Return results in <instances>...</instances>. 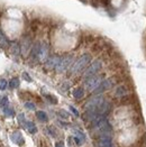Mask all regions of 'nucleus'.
<instances>
[{"label": "nucleus", "mask_w": 146, "mask_h": 147, "mask_svg": "<svg viewBox=\"0 0 146 147\" xmlns=\"http://www.w3.org/2000/svg\"><path fill=\"white\" fill-rule=\"evenodd\" d=\"M90 61H91V55L90 54H83V55H81L76 60V62L73 64L72 69H71V73L72 74L80 73L81 71L84 70V67L90 63Z\"/></svg>", "instance_id": "f257e3e1"}, {"label": "nucleus", "mask_w": 146, "mask_h": 147, "mask_svg": "<svg viewBox=\"0 0 146 147\" xmlns=\"http://www.w3.org/2000/svg\"><path fill=\"white\" fill-rule=\"evenodd\" d=\"M102 82V78L99 76V75H93V76H90L85 80L84 86L85 88L89 90V91H95L98 86H100V83Z\"/></svg>", "instance_id": "f03ea898"}, {"label": "nucleus", "mask_w": 146, "mask_h": 147, "mask_svg": "<svg viewBox=\"0 0 146 147\" xmlns=\"http://www.w3.org/2000/svg\"><path fill=\"white\" fill-rule=\"evenodd\" d=\"M101 66H102V62L100 61V60L95 61L93 63H91V65L85 70V72L83 73V76H84L85 79H88V78H90V76L96 75V74L100 71Z\"/></svg>", "instance_id": "7ed1b4c3"}, {"label": "nucleus", "mask_w": 146, "mask_h": 147, "mask_svg": "<svg viewBox=\"0 0 146 147\" xmlns=\"http://www.w3.org/2000/svg\"><path fill=\"white\" fill-rule=\"evenodd\" d=\"M72 61H73L72 55H66V56L62 57L61 60H60V62H59V64H57V66L55 67L56 72H57V73H62V72H64L65 70H68L69 66L71 65Z\"/></svg>", "instance_id": "20e7f679"}, {"label": "nucleus", "mask_w": 146, "mask_h": 147, "mask_svg": "<svg viewBox=\"0 0 146 147\" xmlns=\"http://www.w3.org/2000/svg\"><path fill=\"white\" fill-rule=\"evenodd\" d=\"M105 99L102 98L101 96H97V97H93L91 98L87 103H85L84 108L85 110H96L98 111V108L100 107V105L103 102Z\"/></svg>", "instance_id": "39448f33"}, {"label": "nucleus", "mask_w": 146, "mask_h": 147, "mask_svg": "<svg viewBox=\"0 0 146 147\" xmlns=\"http://www.w3.org/2000/svg\"><path fill=\"white\" fill-rule=\"evenodd\" d=\"M98 147H112V139L109 134H101L97 142Z\"/></svg>", "instance_id": "423d86ee"}, {"label": "nucleus", "mask_w": 146, "mask_h": 147, "mask_svg": "<svg viewBox=\"0 0 146 147\" xmlns=\"http://www.w3.org/2000/svg\"><path fill=\"white\" fill-rule=\"evenodd\" d=\"M114 86V81H112L111 79L105 80V81H102V82L100 83V86H98L97 89L95 90V93H97V94H101L102 92H105V91H107V90L111 89V86Z\"/></svg>", "instance_id": "0eeeda50"}, {"label": "nucleus", "mask_w": 146, "mask_h": 147, "mask_svg": "<svg viewBox=\"0 0 146 147\" xmlns=\"http://www.w3.org/2000/svg\"><path fill=\"white\" fill-rule=\"evenodd\" d=\"M60 60H61V57L57 56V55L51 56V57H49V60L46 61V63H45V67H46V69H49V70H51V69H55V67L57 66Z\"/></svg>", "instance_id": "6e6552de"}, {"label": "nucleus", "mask_w": 146, "mask_h": 147, "mask_svg": "<svg viewBox=\"0 0 146 147\" xmlns=\"http://www.w3.org/2000/svg\"><path fill=\"white\" fill-rule=\"evenodd\" d=\"M30 43H32V40H30V38L29 37H25L24 39L22 40V45H20V52L23 53V54H27L28 53V51L30 49Z\"/></svg>", "instance_id": "1a4fd4ad"}, {"label": "nucleus", "mask_w": 146, "mask_h": 147, "mask_svg": "<svg viewBox=\"0 0 146 147\" xmlns=\"http://www.w3.org/2000/svg\"><path fill=\"white\" fill-rule=\"evenodd\" d=\"M47 53H49V46H47L45 43H42V44H41V49H39V53H38L37 59H38L39 61L45 60L46 56H47Z\"/></svg>", "instance_id": "9d476101"}, {"label": "nucleus", "mask_w": 146, "mask_h": 147, "mask_svg": "<svg viewBox=\"0 0 146 147\" xmlns=\"http://www.w3.org/2000/svg\"><path fill=\"white\" fill-rule=\"evenodd\" d=\"M10 139L14 143H16L17 145H23L24 144V138L20 131H14L10 135Z\"/></svg>", "instance_id": "9b49d317"}, {"label": "nucleus", "mask_w": 146, "mask_h": 147, "mask_svg": "<svg viewBox=\"0 0 146 147\" xmlns=\"http://www.w3.org/2000/svg\"><path fill=\"white\" fill-rule=\"evenodd\" d=\"M0 46H1L2 49H7V47L9 46V40H8V38L6 37V35L2 33L1 29H0Z\"/></svg>", "instance_id": "f8f14e48"}, {"label": "nucleus", "mask_w": 146, "mask_h": 147, "mask_svg": "<svg viewBox=\"0 0 146 147\" xmlns=\"http://www.w3.org/2000/svg\"><path fill=\"white\" fill-rule=\"evenodd\" d=\"M85 139V136L83 133H81V131H79V130H76L75 131V136H74V140L76 142V144L78 145H81L83 142H84Z\"/></svg>", "instance_id": "ddd939ff"}, {"label": "nucleus", "mask_w": 146, "mask_h": 147, "mask_svg": "<svg viewBox=\"0 0 146 147\" xmlns=\"http://www.w3.org/2000/svg\"><path fill=\"white\" fill-rule=\"evenodd\" d=\"M84 96V90L82 88H76L73 90V97L75 99H81Z\"/></svg>", "instance_id": "4468645a"}, {"label": "nucleus", "mask_w": 146, "mask_h": 147, "mask_svg": "<svg viewBox=\"0 0 146 147\" xmlns=\"http://www.w3.org/2000/svg\"><path fill=\"white\" fill-rule=\"evenodd\" d=\"M10 52L12 55H18L20 53V45L18 43H12L10 45Z\"/></svg>", "instance_id": "2eb2a0df"}, {"label": "nucleus", "mask_w": 146, "mask_h": 147, "mask_svg": "<svg viewBox=\"0 0 146 147\" xmlns=\"http://www.w3.org/2000/svg\"><path fill=\"white\" fill-rule=\"evenodd\" d=\"M25 127L27 128V130H28L30 134H35V133L37 131L36 126L34 125V123H32V121H26V123H25Z\"/></svg>", "instance_id": "dca6fc26"}, {"label": "nucleus", "mask_w": 146, "mask_h": 147, "mask_svg": "<svg viewBox=\"0 0 146 147\" xmlns=\"http://www.w3.org/2000/svg\"><path fill=\"white\" fill-rule=\"evenodd\" d=\"M36 116H37V118H38V120H39V121L46 123V121L49 120V117H47L46 112H44V111H37Z\"/></svg>", "instance_id": "f3484780"}, {"label": "nucleus", "mask_w": 146, "mask_h": 147, "mask_svg": "<svg viewBox=\"0 0 146 147\" xmlns=\"http://www.w3.org/2000/svg\"><path fill=\"white\" fill-rule=\"evenodd\" d=\"M2 110H3V113H5L6 116H8V117H14V116H15V110H14L12 108H10L9 106L2 108Z\"/></svg>", "instance_id": "a211bd4d"}, {"label": "nucleus", "mask_w": 146, "mask_h": 147, "mask_svg": "<svg viewBox=\"0 0 146 147\" xmlns=\"http://www.w3.org/2000/svg\"><path fill=\"white\" fill-rule=\"evenodd\" d=\"M126 93H127V90H126L125 86H119L116 90V96H118V97H124Z\"/></svg>", "instance_id": "6ab92c4d"}, {"label": "nucleus", "mask_w": 146, "mask_h": 147, "mask_svg": "<svg viewBox=\"0 0 146 147\" xmlns=\"http://www.w3.org/2000/svg\"><path fill=\"white\" fill-rule=\"evenodd\" d=\"M9 86H10L11 89L18 88V86H19V79H18V78H14V79H11L10 82H9Z\"/></svg>", "instance_id": "aec40b11"}, {"label": "nucleus", "mask_w": 146, "mask_h": 147, "mask_svg": "<svg viewBox=\"0 0 146 147\" xmlns=\"http://www.w3.org/2000/svg\"><path fill=\"white\" fill-rule=\"evenodd\" d=\"M8 106H9L8 97H1L0 98V107L1 108H5V107H8Z\"/></svg>", "instance_id": "412c9836"}, {"label": "nucleus", "mask_w": 146, "mask_h": 147, "mask_svg": "<svg viewBox=\"0 0 146 147\" xmlns=\"http://www.w3.org/2000/svg\"><path fill=\"white\" fill-rule=\"evenodd\" d=\"M7 86H8V82H7V80H5V79H0V90H6L7 89Z\"/></svg>", "instance_id": "4be33fe9"}, {"label": "nucleus", "mask_w": 146, "mask_h": 147, "mask_svg": "<svg viewBox=\"0 0 146 147\" xmlns=\"http://www.w3.org/2000/svg\"><path fill=\"white\" fill-rule=\"evenodd\" d=\"M18 121H19V123L20 125H23V126H25V123H26V119H25V115L24 113H19L18 115Z\"/></svg>", "instance_id": "5701e85b"}, {"label": "nucleus", "mask_w": 146, "mask_h": 147, "mask_svg": "<svg viewBox=\"0 0 146 147\" xmlns=\"http://www.w3.org/2000/svg\"><path fill=\"white\" fill-rule=\"evenodd\" d=\"M25 107H26L27 109H29V110H35V105H34L33 102H29V101L25 102Z\"/></svg>", "instance_id": "b1692460"}, {"label": "nucleus", "mask_w": 146, "mask_h": 147, "mask_svg": "<svg viewBox=\"0 0 146 147\" xmlns=\"http://www.w3.org/2000/svg\"><path fill=\"white\" fill-rule=\"evenodd\" d=\"M59 115H60V117H62L63 119H68L69 118V113L65 110H60L59 111Z\"/></svg>", "instance_id": "393cba45"}, {"label": "nucleus", "mask_w": 146, "mask_h": 147, "mask_svg": "<svg viewBox=\"0 0 146 147\" xmlns=\"http://www.w3.org/2000/svg\"><path fill=\"white\" fill-rule=\"evenodd\" d=\"M46 97L52 103H57V99H55V97H53V96H46Z\"/></svg>", "instance_id": "a878e982"}, {"label": "nucleus", "mask_w": 146, "mask_h": 147, "mask_svg": "<svg viewBox=\"0 0 146 147\" xmlns=\"http://www.w3.org/2000/svg\"><path fill=\"white\" fill-rule=\"evenodd\" d=\"M23 76H24V79L26 80V81H28V82H30V81H32L30 76H29V75H28L27 73H26V72H24V73H23Z\"/></svg>", "instance_id": "bb28decb"}, {"label": "nucleus", "mask_w": 146, "mask_h": 147, "mask_svg": "<svg viewBox=\"0 0 146 147\" xmlns=\"http://www.w3.org/2000/svg\"><path fill=\"white\" fill-rule=\"evenodd\" d=\"M70 110L72 111L73 113H74V115H75V116H79V111L76 110V109H75V108H74V107H70Z\"/></svg>", "instance_id": "cd10ccee"}, {"label": "nucleus", "mask_w": 146, "mask_h": 147, "mask_svg": "<svg viewBox=\"0 0 146 147\" xmlns=\"http://www.w3.org/2000/svg\"><path fill=\"white\" fill-rule=\"evenodd\" d=\"M55 147H64V144H63V142H59V143H56Z\"/></svg>", "instance_id": "c85d7f7f"}]
</instances>
